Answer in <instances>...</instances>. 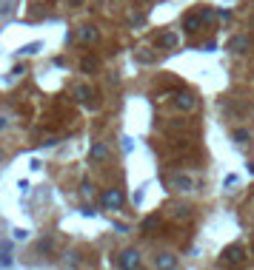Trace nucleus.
Returning <instances> with one entry per match:
<instances>
[{
	"label": "nucleus",
	"instance_id": "ddd939ff",
	"mask_svg": "<svg viewBox=\"0 0 254 270\" xmlns=\"http://www.w3.org/2000/svg\"><path fill=\"white\" fill-rule=\"evenodd\" d=\"M74 97L77 99H92L95 97V88H92V85H77V88H74Z\"/></svg>",
	"mask_w": 254,
	"mask_h": 270
},
{
	"label": "nucleus",
	"instance_id": "39448f33",
	"mask_svg": "<svg viewBox=\"0 0 254 270\" xmlns=\"http://www.w3.org/2000/svg\"><path fill=\"white\" fill-rule=\"evenodd\" d=\"M117 264L120 267H126V270H131V267H140V250H134V248H126L123 253H120V259H117Z\"/></svg>",
	"mask_w": 254,
	"mask_h": 270
},
{
	"label": "nucleus",
	"instance_id": "f8f14e48",
	"mask_svg": "<svg viewBox=\"0 0 254 270\" xmlns=\"http://www.w3.org/2000/svg\"><path fill=\"white\" fill-rule=\"evenodd\" d=\"M172 216L175 219H191V208L189 205H172Z\"/></svg>",
	"mask_w": 254,
	"mask_h": 270
},
{
	"label": "nucleus",
	"instance_id": "4468645a",
	"mask_svg": "<svg viewBox=\"0 0 254 270\" xmlns=\"http://www.w3.org/2000/svg\"><path fill=\"white\" fill-rule=\"evenodd\" d=\"M97 69V57H83V60H80V71H95Z\"/></svg>",
	"mask_w": 254,
	"mask_h": 270
},
{
	"label": "nucleus",
	"instance_id": "0eeeda50",
	"mask_svg": "<svg viewBox=\"0 0 254 270\" xmlns=\"http://www.w3.org/2000/svg\"><path fill=\"white\" fill-rule=\"evenodd\" d=\"M175 106H177V108H180V111H191V108H194V106H197V99H194V97H191V94H189V91H183V94H180V91H177V94H175Z\"/></svg>",
	"mask_w": 254,
	"mask_h": 270
},
{
	"label": "nucleus",
	"instance_id": "a211bd4d",
	"mask_svg": "<svg viewBox=\"0 0 254 270\" xmlns=\"http://www.w3.org/2000/svg\"><path fill=\"white\" fill-rule=\"evenodd\" d=\"M37 248H40V253H51V239H40Z\"/></svg>",
	"mask_w": 254,
	"mask_h": 270
},
{
	"label": "nucleus",
	"instance_id": "aec40b11",
	"mask_svg": "<svg viewBox=\"0 0 254 270\" xmlns=\"http://www.w3.org/2000/svg\"><path fill=\"white\" fill-rule=\"evenodd\" d=\"M0 128H6V120H3V117H0Z\"/></svg>",
	"mask_w": 254,
	"mask_h": 270
},
{
	"label": "nucleus",
	"instance_id": "423d86ee",
	"mask_svg": "<svg viewBox=\"0 0 254 270\" xmlns=\"http://www.w3.org/2000/svg\"><path fill=\"white\" fill-rule=\"evenodd\" d=\"M251 49V40H248V35H237L229 40V51L232 54H246V51Z\"/></svg>",
	"mask_w": 254,
	"mask_h": 270
},
{
	"label": "nucleus",
	"instance_id": "20e7f679",
	"mask_svg": "<svg viewBox=\"0 0 254 270\" xmlns=\"http://www.w3.org/2000/svg\"><path fill=\"white\" fill-rule=\"evenodd\" d=\"M126 202V196H123V191H117V188H109V191L100 196V205L106 208V211H111V208H120Z\"/></svg>",
	"mask_w": 254,
	"mask_h": 270
},
{
	"label": "nucleus",
	"instance_id": "6e6552de",
	"mask_svg": "<svg viewBox=\"0 0 254 270\" xmlns=\"http://www.w3.org/2000/svg\"><path fill=\"white\" fill-rule=\"evenodd\" d=\"M154 264H157V267H177V264H180V259H177L175 253H168V250H163V253H157V256H154Z\"/></svg>",
	"mask_w": 254,
	"mask_h": 270
},
{
	"label": "nucleus",
	"instance_id": "f257e3e1",
	"mask_svg": "<svg viewBox=\"0 0 254 270\" xmlns=\"http://www.w3.org/2000/svg\"><path fill=\"white\" fill-rule=\"evenodd\" d=\"M168 185H172L175 191H180V193H191L197 188V179L189 177V174H175V177L168 179Z\"/></svg>",
	"mask_w": 254,
	"mask_h": 270
},
{
	"label": "nucleus",
	"instance_id": "1a4fd4ad",
	"mask_svg": "<svg viewBox=\"0 0 254 270\" xmlns=\"http://www.w3.org/2000/svg\"><path fill=\"white\" fill-rule=\"evenodd\" d=\"M206 17H209V12L189 14V17H186V31H191V35H194V31H200V26H203V20H206Z\"/></svg>",
	"mask_w": 254,
	"mask_h": 270
},
{
	"label": "nucleus",
	"instance_id": "2eb2a0df",
	"mask_svg": "<svg viewBox=\"0 0 254 270\" xmlns=\"http://www.w3.org/2000/svg\"><path fill=\"white\" fill-rule=\"evenodd\" d=\"M154 227H160V219H157V216H149V219L143 222V233H146V236H152Z\"/></svg>",
	"mask_w": 254,
	"mask_h": 270
},
{
	"label": "nucleus",
	"instance_id": "7ed1b4c3",
	"mask_svg": "<svg viewBox=\"0 0 254 270\" xmlns=\"http://www.w3.org/2000/svg\"><path fill=\"white\" fill-rule=\"evenodd\" d=\"M177 43H180V35H177V31H160L154 46H157V51H172Z\"/></svg>",
	"mask_w": 254,
	"mask_h": 270
},
{
	"label": "nucleus",
	"instance_id": "f03ea898",
	"mask_svg": "<svg viewBox=\"0 0 254 270\" xmlns=\"http://www.w3.org/2000/svg\"><path fill=\"white\" fill-rule=\"evenodd\" d=\"M246 256H248V250L243 245H232V248L223 250V264H243Z\"/></svg>",
	"mask_w": 254,
	"mask_h": 270
},
{
	"label": "nucleus",
	"instance_id": "f3484780",
	"mask_svg": "<svg viewBox=\"0 0 254 270\" xmlns=\"http://www.w3.org/2000/svg\"><path fill=\"white\" fill-rule=\"evenodd\" d=\"M80 193L92 199V196H95V185H92V182H83V185H80Z\"/></svg>",
	"mask_w": 254,
	"mask_h": 270
},
{
	"label": "nucleus",
	"instance_id": "9d476101",
	"mask_svg": "<svg viewBox=\"0 0 254 270\" xmlns=\"http://www.w3.org/2000/svg\"><path fill=\"white\" fill-rule=\"evenodd\" d=\"M77 40L86 46V43H95L97 40V28L95 26H80L77 28Z\"/></svg>",
	"mask_w": 254,
	"mask_h": 270
},
{
	"label": "nucleus",
	"instance_id": "6ab92c4d",
	"mask_svg": "<svg viewBox=\"0 0 254 270\" xmlns=\"http://www.w3.org/2000/svg\"><path fill=\"white\" fill-rule=\"evenodd\" d=\"M69 6H74V9H77V6H83V0H69Z\"/></svg>",
	"mask_w": 254,
	"mask_h": 270
},
{
	"label": "nucleus",
	"instance_id": "dca6fc26",
	"mask_svg": "<svg viewBox=\"0 0 254 270\" xmlns=\"http://www.w3.org/2000/svg\"><path fill=\"white\" fill-rule=\"evenodd\" d=\"M234 140H237L240 145H246V142H251V134H248V131H243V128H240V131H234Z\"/></svg>",
	"mask_w": 254,
	"mask_h": 270
},
{
	"label": "nucleus",
	"instance_id": "9b49d317",
	"mask_svg": "<svg viewBox=\"0 0 254 270\" xmlns=\"http://www.w3.org/2000/svg\"><path fill=\"white\" fill-rule=\"evenodd\" d=\"M89 156H92L95 162H103V159L109 156V148H106L103 142H95V145H92V151H89Z\"/></svg>",
	"mask_w": 254,
	"mask_h": 270
}]
</instances>
